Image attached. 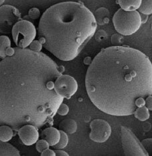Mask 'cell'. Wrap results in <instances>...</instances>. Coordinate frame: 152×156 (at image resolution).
<instances>
[{
    "label": "cell",
    "mask_w": 152,
    "mask_h": 156,
    "mask_svg": "<svg viewBox=\"0 0 152 156\" xmlns=\"http://www.w3.org/2000/svg\"><path fill=\"white\" fill-rule=\"evenodd\" d=\"M15 49L0 62V122L15 129L26 124L40 128L63 103L56 80L65 69L44 53Z\"/></svg>",
    "instance_id": "obj_1"
},
{
    "label": "cell",
    "mask_w": 152,
    "mask_h": 156,
    "mask_svg": "<svg viewBox=\"0 0 152 156\" xmlns=\"http://www.w3.org/2000/svg\"><path fill=\"white\" fill-rule=\"evenodd\" d=\"M86 88L91 101L113 116H129L136 101L152 94V64L140 50L123 46L103 48L87 70Z\"/></svg>",
    "instance_id": "obj_2"
},
{
    "label": "cell",
    "mask_w": 152,
    "mask_h": 156,
    "mask_svg": "<svg viewBox=\"0 0 152 156\" xmlns=\"http://www.w3.org/2000/svg\"><path fill=\"white\" fill-rule=\"evenodd\" d=\"M97 26L94 14L82 3L60 2L43 13L38 40L58 59L71 61L95 35Z\"/></svg>",
    "instance_id": "obj_3"
},
{
    "label": "cell",
    "mask_w": 152,
    "mask_h": 156,
    "mask_svg": "<svg viewBox=\"0 0 152 156\" xmlns=\"http://www.w3.org/2000/svg\"><path fill=\"white\" fill-rule=\"evenodd\" d=\"M113 23L117 32L123 36H131L140 28L142 20L139 12L126 11L120 8L115 13Z\"/></svg>",
    "instance_id": "obj_4"
},
{
    "label": "cell",
    "mask_w": 152,
    "mask_h": 156,
    "mask_svg": "<svg viewBox=\"0 0 152 156\" xmlns=\"http://www.w3.org/2000/svg\"><path fill=\"white\" fill-rule=\"evenodd\" d=\"M13 42L18 48H26L36 37V29L33 23L25 20H21L13 27Z\"/></svg>",
    "instance_id": "obj_5"
},
{
    "label": "cell",
    "mask_w": 152,
    "mask_h": 156,
    "mask_svg": "<svg viewBox=\"0 0 152 156\" xmlns=\"http://www.w3.org/2000/svg\"><path fill=\"white\" fill-rule=\"evenodd\" d=\"M121 140L125 155L148 156L149 154L144 148L142 143L129 129L121 126Z\"/></svg>",
    "instance_id": "obj_6"
},
{
    "label": "cell",
    "mask_w": 152,
    "mask_h": 156,
    "mask_svg": "<svg viewBox=\"0 0 152 156\" xmlns=\"http://www.w3.org/2000/svg\"><path fill=\"white\" fill-rule=\"evenodd\" d=\"M21 20V13L14 6L2 5L0 8V32L5 34L12 32L13 27Z\"/></svg>",
    "instance_id": "obj_7"
},
{
    "label": "cell",
    "mask_w": 152,
    "mask_h": 156,
    "mask_svg": "<svg viewBox=\"0 0 152 156\" xmlns=\"http://www.w3.org/2000/svg\"><path fill=\"white\" fill-rule=\"evenodd\" d=\"M90 138L96 143H104L111 134L110 125L103 119H94L90 123Z\"/></svg>",
    "instance_id": "obj_8"
},
{
    "label": "cell",
    "mask_w": 152,
    "mask_h": 156,
    "mask_svg": "<svg viewBox=\"0 0 152 156\" xmlns=\"http://www.w3.org/2000/svg\"><path fill=\"white\" fill-rule=\"evenodd\" d=\"M77 83L72 76L62 74L56 80V89L61 96L69 99L77 90Z\"/></svg>",
    "instance_id": "obj_9"
},
{
    "label": "cell",
    "mask_w": 152,
    "mask_h": 156,
    "mask_svg": "<svg viewBox=\"0 0 152 156\" xmlns=\"http://www.w3.org/2000/svg\"><path fill=\"white\" fill-rule=\"evenodd\" d=\"M18 135L22 143L25 145H32L39 140L38 128L31 124H26L19 129Z\"/></svg>",
    "instance_id": "obj_10"
},
{
    "label": "cell",
    "mask_w": 152,
    "mask_h": 156,
    "mask_svg": "<svg viewBox=\"0 0 152 156\" xmlns=\"http://www.w3.org/2000/svg\"><path fill=\"white\" fill-rule=\"evenodd\" d=\"M41 136L48 142L50 146H55L59 141L60 131L55 127H48L42 131Z\"/></svg>",
    "instance_id": "obj_11"
},
{
    "label": "cell",
    "mask_w": 152,
    "mask_h": 156,
    "mask_svg": "<svg viewBox=\"0 0 152 156\" xmlns=\"http://www.w3.org/2000/svg\"><path fill=\"white\" fill-rule=\"evenodd\" d=\"M94 16L97 23L100 26L107 24L110 22V12L106 8H100L96 10Z\"/></svg>",
    "instance_id": "obj_12"
},
{
    "label": "cell",
    "mask_w": 152,
    "mask_h": 156,
    "mask_svg": "<svg viewBox=\"0 0 152 156\" xmlns=\"http://www.w3.org/2000/svg\"><path fill=\"white\" fill-rule=\"evenodd\" d=\"M0 155L1 156H19L18 149L8 142H0Z\"/></svg>",
    "instance_id": "obj_13"
},
{
    "label": "cell",
    "mask_w": 152,
    "mask_h": 156,
    "mask_svg": "<svg viewBox=\"0 0 152 156\" xmlns=\"http://www.w3.org/2000/svg\"><path fill=\"white\" fill-rule=\"evenodd\" d=\"M142 0H117L120 8L126 11H135L140 8Z\"/></svg>",
    "instance_id": "obj_14"
},
{
    "label": "cell",
    "mask_w": 152,
    "mask_h": 156,
    "mask_svg": "<svg viewBox=\"0 0 152 156\" xmlns=\"http://www.w3.org/2000/svg\"><path fill=\"white\" fill-rule=\"evenodd\" d=\"M59 127L60 130L65 131L67 134H73L77 131V125L72 119L68 118L61 121Z\"/></svg>",
    "instance_id": "obj_15"
},
{
    "label": "cell",
    "mask_w": 152,
    "mask_h": 156,
    "mask_svg": "<svg viewBox=\"0 0 152 156\" xmlns=\"http://www.w3.org/2000/svg\"><path fill=\"white\" fill-rule=\"evenodd\" d=\"M13 131L11 126L8 125H1L0 127V141L8 142L12 139Z\"/></svg>",
    "instance_id": "obj_16"
},
{
    "label": "cell",
    "mask_w": 152,
    "mask_h": 156,
    "mask_svg": "<svg viewBox=\"0 0 152 156\" xmlns=\"http://www.w3.org/2000/svg\"><path fill=\"white\" fill-rule=\"evenodd\" d=\"M11 47V41L9 37L3 35L0 36V58L2 59L6 58V50Z\"/></svg>",
    "instance_id": "obj_17"
},
{
    "label": "cell",
    "mask_w": 152,
    "mask_h": 156,
    "mask_svg": "<svg viewBox=\"0 0 152 156\" xmlns=\"http://www.w3.org/2000/svg\"><path fill=\"white\" fill-rule=\"evenodd\" d=\"M149 111L150 110L148 109L147 107L145 105L144 107H137L136 108V110L133 113V115L138 120H140L141 121H145L150 118V114Z\"/></svg>",
    "instance_id": "obj_18"
},
{
    "label": "cell",
    "mask_w": 152,
    "mask_h": 156,
    "mask_svg": "<svg viewBox=\"0 0 152 156\" xmlns=\"http://www.w3.org/2000/svg\"><path fill=\"white\" fill-rule=\"evenodd\" d=\"M138 11L140 13L147 16L152 14V0H142Z\"/></svg>",
    "instance_id": "obj_19"
},
{
    "label": "cell",
    "mask_w": 152,
    "mask_h": 156,
    "mask_svg": "<svg viewBox=\"0 0 152 156\" xmlns=\"http://www.w3.org/2000/svg\"><path fill=\"white\" fill-rule=\"evenodd\" d=\"M60 140L56 144L54 147L57 150H62V149L65 148L69 142V138L67 136V133H66L65 131L62 130H60Z\"/></svg>",
    "instance_id": "obj_20"
},
{
    "label": "cell",
    "mask_w": 152,
    "mask_h": 156,
    "mask_svg": "<svg viewBox=\"0 0 152 156\" xmlns=\"http://www.w3.org/2000/svg\"><path fill=\"white\" fill-rule=\"evenodd\" d=\"M49 146L50 145L48 142L46 140H43V139L38 140L35 144V148L39 153H42L46 149L49 148Z\"/></svg>",
    "instance_id": "obj_21"
},
{
    "label": "cell",
    "mask_w": 152,
    "mask_h": 156,
    "mask_svg": "<svg viewBox=\"0 0 152 156\" xmlns=\"http://www.w3.org/2000/svg\"><path fill=\"white\" fill-rule=\"evenodd\" d=\"M123 42V36L121 34H114L111 36V42L114 46H119Z\"/></svg>",
    "instance_id": "obj_22"
},
{
    "label": "cell",
    "mask_w": 152,
    "mask_h": 156,
    "mask_svg": "<svg viewBox=\"0 0 152 156\" xmlns=\"http://www.w3.org/2000/svg\"><path fill=\"white\" fill-rule=\"evenodd\" d=\"M42 47H43L42 43L40 42L39 40H33V41L31 44H30L29 49L32 50V51L40 52L42 49Z\"/></svg>",
    "instance_id": "obj_23"
},
{
    "label": "cell",
    "mask_w": 152,
    "mask_h": 156,
    "mask_svg": "<svg viewBox=\"0 0 152 156\" xmlns=\"http://www.w3.org/2000/svg\"><path fill=\"white\" fill-rule=\"evenodd\" d=\"M141 143L149 155H152V138L144 140Z\"/></svg>",
    "instance_id": "obj_24"
},
{
    "label": "cell",
    "mask_w": 152,
    "mask_h": 156,
    "mask_svg": "<svg viewBox=\"0 0 152 156\" xmlns=\"http://www.w3.org/2000/svg\"><path fill=\"white\" fill-rule=\"evenodd\" d=\"M94 36H95L96 41L99 42L103 41V40H106L107 38V33L106 31H104L103 30H100L98 31H97Z\"/></svg>",
    "instance_id": "obj_25"
},
{
    "label": "cell",
    "mask_w": 152,
    "mask_h": 156,
    "mask_svg": "<svg viewBox=\"0 0 152 156\" xmlns=\"http://www.w3.org/2000/svg\"><path fill=\"white\" fill-rule=\"evenodd\" d=\"M40 15H41V13H40L39 9L37 8H31L28 12V16L32 20L38 19L40 17Z\"/></svg>",
    "instance_id": "obj_26"
},
{
    "label": "cell",
    "mask_w": 152,
    "mask_h": 156,
    "mask_svg": "<svg viewBox=\"0 0 152 156\" xmlns=\"http://www.w3.org/2000/svg\"><path fill=\"white\" fill-rule=\"evenodd\" d=\"M69 107L67 106L66 104H64L62 103L60 105L58 109H57V113H58V115H61V116H66V115H67V113H69Z\"/></svg>",
    "instance_id": "obj_27"
},
{
    "label": "cell",
    "mask_w": 152,
    "mask_h": 156,
    "mask_svg": "<svg viewBox=\"0 0 152 156\" xmlns=\"http://www.w3.org/2000/svg\"><path fill=\"white\" fill-rule=\"evenodd\" d=\"M41 155L42 156H55L56 155L54 150H50V149L48 148L43 151L42 153H41Z\"/></svg>",
    "instance_id": "obj_28"
},
{
    "label": "cell",
    "mask_w": 152,
    "mask_h": 156,
    "mask_svg": "<svg viewBox=\"0 0 152 156\" xmlns=\"http://www.w3.org/2000/svg\"><path fill=\"white\" fill-rule=\"evenodd\" d=\"M136 105L137 107H141L145 106L146 105V100L143 97L139 98L136 101Z\"/></svg>",
    "instance_id": "obj_29"
},
{
    "label": "cell",
    "mask_w": 152,
    "mask_h": 156,
    "mask_svg": "<svg viewBox=\"0 0 152 156\" xmlns=\"http://www.w3.org/2000/svg\"><path fill=\"white\" fill-rule=\"evenodd\" d=\"M146 106L150 111H152V94L146 99Z\"/></svg>",
    "instance_id": "obj_30"
},
{
    "label": "cell",
    "mask_w": 152,
    "mask_h": 156,
    "mask_svg": "<svg viewBox=\"0 0 152 156\" xmlns=\"http://www.w3.org/2000/svg\"><path fill=\"white\" fill-rule=\"evenodd\" d=\"M54 151H55L56 156H68L69 155V154H67L66 151L62 150H57L56 149V150H54Z\"/></svg>",
    "instance_id": "obj_31"
},
{
    "label": "cell",
    "mask_w": 152,
    "mask_h": 156,
    "mask_svg": "<svg viewBox=\"0 0 152 156\" xmlns=\"http://www.w3.org/2000/svg\"><path fill=\"white\" fill-rule=\"evenodd\" d=\"M15 48H11V47H9V48H8V50H6V52H5L6 57H7V56H13V54H15Z\"/></svg>",
    "instance_id": "obj_32"
},
{
    "label": "cell",
    "mask_w": 152,
    "mask_h": 156,
    "mask_svg": "<svg viewBox=\"0 0 152 156\" xmlns=\"http://www.w3.org/2000/svg\"><path fill=\"white\" fill-rule=\"evenodd\" d=\"M149 24H150V35L152 38V15L149 19Z\"/></svg>",
    "instance_id": "obj_33"
},
{
    "label": "cell",
    "mask_w": 152,
    "mask_h": 156,
    "mask_svg": "<svg viewBox=\"0 0 152 156\" xmlns=\"http://www.w3.org/2000/svg\"><path fill=\"white\" fill-rule=\"evenodd\" d=\"M4 2H5V0H0V4L2 5Z\"/></svg>",
    "instance_id": "obj_34"
}]
</instances>
